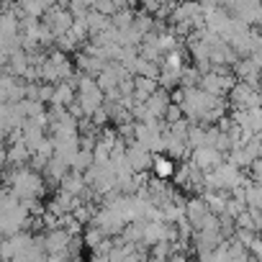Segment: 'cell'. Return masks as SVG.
<instances>
[{"label": "cell", "instance_id": "cell-1", "mask_svg": "<svg viewBox=\"0 0 262 262\" xmlns=\"http://www.w3.org/2000/svg\"><path fill=\"white\" fill-rule=\"evenodd\" d=\"M155 170H157V175L165 178V175L172 172V165H170V160H157V162H155Z\"/></svg>", "mask_w": 262, "mask_h": 262}]
</instances>
